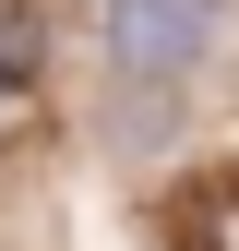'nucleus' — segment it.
Returning <instances> with one entry per match:
<instances>
[{"label": "nucleus", "instance_id": "obj_1", "mask_svg": "<svg viewBox=\"0 0 239 251\" xmlns=\"http://www.w3.org/2000/svg\"><path fill=\"white\" fill-rule=\"evenodd\" d=\"M203 12H215V0H108V60L132 84L191 72V60H203Z\"/></svg>", "mask_w": 239, "mask_h": 251}, {"label": "nucleus", "instance_id": "obj_2", "mask_svg": "<svg viewBox=\"0 0 239 251\" xmlns=\"http://www.w3.org/2000/svg\"><path fill=\"white\" fill-rule=\"evenodd\" d=\"M191 251H239V192H215V203H203V227H191Z\"/></svg>", "mask_w": 239, "mask_h": 251}]
</instances>
